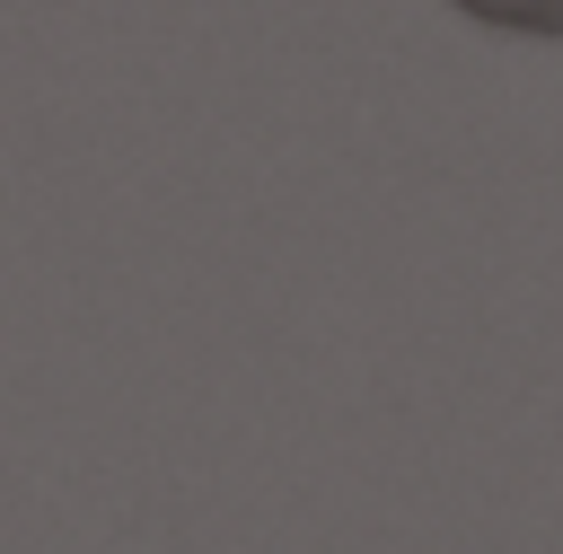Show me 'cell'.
I'll return each mask as SVG.
<instances>
[{
  "label": "cell",
  "instance_id": "cell-1",
  "mask_svg": "<svg viewBox=\"0 0 563 554\" xmlns=\"http://www.w3.org/2000/svg\"><path fill=\"white\" fill-rule=\"evenodd\" d=\"M457 9L484 26H510V35H563V0H457Z\"/></svg>",
  "mask_w": 563,
  "mask_h": 554
}]
</instances>
